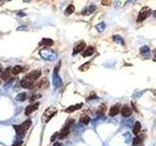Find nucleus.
I'll use <instances>...</instances> for the list:
<instances>
[{"label": "nucleus", "mask_w": 156, "mask_h": 146, "mask_svg": "<svg viewBox=\"0 0 156 146\" xmlns=\"http://www.w3.org/2000/svg\"><path fill=\"white\" fill-rule=\"evenodd\" d=\"M111 0H102V5L103 6H110Z\"/></svg>", "instance_id": "nucleus-31"}, {"label": "nucleus", "mask_w": 156, "mask_h": 146, "mask_svg": "<svg viewBox=\"0 0 156 146\" xmlns=\"http://www.w3.org/2000/svg\"><path fill=\"white\" fill-rule=\"evenodd\" d=\"M74 11H75V8H74V6H73L72 4H70V5H68V6H67V8H66V10H65L64 14H65L66 16H69V15H71V14H72Z\"/></svg>", "instance_id": "nucleus-23"}, {"label": "nucleus", "mask_w": 156, "mask_h": 146, "mask_svg": "<svg viewBox=\"0 0 156 146\" xmlns=\"http://www.w3.org/2000/svg\"><path fill=\"white\" fill-rule=\"evenodd\" d=\"M60 67H61V62L57 64V66L55 67V69H54V75H58V73H59V70H60Z\"/></svg>", "instance_id": "nucleus-30"}, {"label": "nucleus", "mask_w": 156, "mask_h": 146, "mask_svg": "<svg viewBox=\"0 0 156 146\" xmlns=\"http://www.w3.org/2000/svg\"><path fill=\"white\" fill-rule=\"evenodd\" d=\"M89 66H90V62H88V63H84L83 65H81V66L79 67V70H81V71H85V70H87V69L89 68Z\"/></svg>", "instance_id": "nucleus-28"}, {"label": "nucleus", "mask_w": 156, "mask_h": 146, "mask_svg": "<svg viewBox=\"0 0 156 146\" xmlns=\"http://www.w3.org/2000/svg\"><path fill=\"white\" fill-rule=\"evenodd\" d=\"M140 130H141V125H140V122H136V123H135V126H134V128H133V133L137 135L140 131Z\"/></svg>", "instance_id": "nucleus-21"}, {"label": "nucleus", "mask_w": 156, "mask_h": 146, "mask_svg": "<svg viewBox=\"0 0 156 146\" xmlns=\"http://www.w3.org/2000/svg\"><path fill=\"white\" fill-rule=\"evenodd\" d=\"M58 136H59V132H55V133H54V134L51 136L50 140H51V141H55V140L57 139V137H58Z\"/></svg>", "instance_id": "nucleus-33"}, {"label": "nucleus", "mask_w": 156, "mask_h": 146, "mask_svg": "<svg viewBox=\"0 0 156 146\" xmlns=\"http://www.w3.org/2000/svg\"><path fill=\"white\" fill-rule=\"evenodd\" d=\"M12 77V67H7L1 74V78L4 80V81H8L10 80Z\"/></svg>", "instance_id": "nucleus-8"}, {"label": "nucleus", "mask_w": 156, "mask_h": 146, "mask_svg": "<svg viewBox=\"0 0 156 146\" xmlns=\"http://www.w3.org/2000/svg\"><path fill=\"white\" fill-rule=\"evenodd\" d=\"M150 15H151V9L148 8V7H142V9L140 10V14H139V17L137 19V22L140 23L141 21L146 20Z\"/></svg>", "instance_id": "nucleus-4"}, {"label": "nucleus", "mask_w": 156, "mask_h": 146, "mask_svg": "<svg viewBox=\"0 0 156 146\" xmlns=\"http://www.w3.org/2000/svg\"><path fill=\"white\" fill-rule=\"evenodd\" d=\"M121 114H122L123 117H129V116H131V114H132V109H131V107H130L129 105H127V104L123 105V106H122V109H121Z\"/></svg>", "instance_id": "nucleus-11"}, {"label": "nucleus", "mask_w": 156, "mask_h": 146, "mask_svg": "<svg viewBox=\"0 0 156 146\" xmlns=\"http://www.w3.org/2000/svg\"><path fill=\"white\" fill-rule=\"evenodd\" d=\"M96 28H97V30H98L99 32H103V31L105 29V22H104V21H102V22L98 23V24L96 25Z\"/></svg>", "instance_id": "nucleus-24"}, {"label": "nucleus", "mask_w": 156, "mask_h": 146, "mask_svg": "<svg viewBox=\"0 0 156 146\" xmlns=\"http://www.w3.org/2000/svg\"><path fill=\"white\" fill-rule=\"evenodd\" d=\"M93 97H97V96H96L95 94H92V96H90V97H88V98H87V100H91Z\"/></svg>", "instance_id": "nucleus-36"}, {"label": "nucleus", "mask_w": 156, "mask_h": 146, "mask_svg": "<svg viewBox=\"0 0 156 146\" xmlns=\"http://www.w3.org/2000/svg\"><path fill=\"white\" fill-rule=\"evenodd\" d=\"M154 56H155V57H156V51H155V52H154Z\"/></svg>", "instance_id": "nucleus-40"}, {"label": "nucleus", "mask_w": 156, "mask_h": 146, "mask_svg": "<svg viewBox=\"0 0 156 146\" xmlns=\"http://www.w3.org/2000/svg\"><path fill=\"white\" fill-rule=\"evenodd\" d=\"M17 15H18L19 17H26V14H25L24 12H19V13H18Z\"/></svg>", "instance_id": "nucleus-35"}, {"label": "nucleus", "mask_w": 156, "mask_h": 146, "mask_svg": "<svg viewBox=\"0 0 156 146\" xmlns=\"http://www.w3.org/2000/svg\"><path fill=\"white\" fill-rule=\"evenodd\" d=\"M85 47H86V43L84 42V41H80V42H78L77 44L75 45V47H74V49H73V56L74 55H76V54H78V53H80V52H82L84 49H85Z\"/></svg>", "instance_id": "nucleus-9"}, {"label": "nucleus", "mask_w": 156, "mask_h": 146, "mask_svg": "<svg viewBox=\"0 0 156 146\" xmlns=\"http://www.w3.org/2000/svg\"><path fill=\"white\" fill-rule=\"evenodd\" d=\"M90 121H91V119H90V117L87 116V115H83V116L80 118V123H82V124H84V125H88V124L90 123Z\"/></svg>", "instance_id": "nucleus-25"}, {"label": "nucleus", "mask_w": 156, "mask_h": 146, "mask_svg": "<svg viewBox=\"0 0 156 146\" xmlns=\"http://www.w3.org/2000/svg\"><path fill=\"white\" fill-rule=\"evenodd\" d=\"M23 144V141L22 140H18V141H16L15 143L13 144V146H21Z\"/></svg>", "instance_id": "nucleus-34"}, {"label": "nucleus", "mask_w": 156, "mask_h": 146, "mask_svg": "<svg viewBox=\"0 0 156 146\" xmlns=\"http://www.w3.org/2000/svg\"><path fill=\"white\" fill-rule=\"evenodd\" d=\"M48 86H49V82H48V80H47L46 78L43 79V80H41V81L39 82V84H38V88H40V89L47 88Z\"/></svg>", "instance_id": "nucleus-27"}, {"label": "nucleus", "mask_w": 156, "mask_h": 146, "mask_svg": "<svg viewBox=\"0 0 156 146\" xmlns=\"http://www.w3.org/2000/svg\"><path fill=\"white\" fill-rule=\"evenodd\" d=\"M20 85H21V87H23L24 89H31V88L34 86V81L31 80L30 78L26 75V76H25V77L21 80Z\"/></svg>", "instance_id": "nucleus-6"}, {"label": "nucleus", "mask_w": 156, "mask_h": 146, "mask_svg": "<svg viewBox=\"0 0 156 146\" xmlns=\"http://www.w3.org/2000/svg\"><path fill=\"white\" fill-rule=\"evenodd\" d=\"M57 112H58V109L55 108V107H49V108H47L46 111L43 114V121H44V123H48L57 114Z\"/></svg>", "instance_id": "nucleus-5"}, {"label": "nucleus", "mask_w": 156, "mask_h": 146, "mask_svg": "<svg viewBox=\"0 0 156 146\" xmlns=\"http://www.w3.org/2000/svg\"><path fill=\"white\" fill-rule=\"evenodd\" d=\"M27 76L30 78L31 80L36 81L37 79L40 78V76H41V71H40V70H33V71H31L30 73H28Z\"/></svg>", "instance_id": "nucleus-12"}, {"label": "nucleus", "mask_w": 156, "mask_h": 146, "mask_svg": "<svg viewBox=\"0 0 156 146\" xmlns=\"http://www.w3.org/2000/svg\"><path fill=\"white\" fill-rule=\"evenodd\" d=\"M24 71V68L21 65H16L12 68V75H18Z\"/></svg>", "instance_id": "nucleus-19"}, {"label": "nucleus", "mask_w": 156, "mask_h": 146, "mask_svg": "<svg viewBox=\"0 0 156 146\" xmlns=\"http://www.w3.org/2000/svg\"><path fill=\"white\" fill-rule=\"evenodd\" d=\"M54 45V41L50 38H43L41 42L39 43V46H46V47H51Z\"/></svg>", "instance_id": "nucleus-16"}, {"label": "nucleus", "mask_w": 156, "mask_h": 146, "mask_svg": "<svg viewBox=\"0 0 156 146\" xmlns=\"http://www.w3.org/2000/svg\"><path fill=\"white\" fill-rule=\"evenodd\" d=\"M95 10H96V6H95V5H90V6L86 7V8L81 12V14L84 15V16H88V15H90V14H93L94 12H95Z\"/></svg>", "instance_id": "nucleus-15"}, {"label": "nucleus", "mask_w": 156, "mask_h": 146, "mask_svg": "<svg viewBox=\"0 0 156 146\" xmlns=\"http://www.w3.org/2000/svg\"><path fill=\"white\" fill-rule=\"evenodd\" d=\"M82 106H83V103H77V104H75V105H71V106L67 107V108L64 110V112H66V113H72V112H74V111H76V110H79Z\"/></svg>", "instance_id": "nucleus-13"}, {"label": "nucleus", "mask_w": 156, "mask_h": 146, "mask_svg": "<svg viewBox=\"0 0 156 146\" xmlns=\"http://www.w3.org/2000/svg\"><path fill=\"white\" fill-rule=\"evenodd\" d=\"M141 137H140V136H137V137H135V139L133 140V145H137V144H139V143H140L141 142Z\"/></svg>", "instance_id": "nucleus-29"}, {"label": "nucleus", "mask_w": 156, "mask_h": 146, "mask_svg": "<svg viewBox=\"0 0 156 146\" xmlns=\"http://www.w3.org/2000/svg\"><path fill=\"white\" fill-rule=\"evenodd\" d=\"M17 30H18V31H25V30H27V26H26V25L19 26V27L17 28Z\"/></svg>", "instance_id": "nucleus-32"}, {"label": "nucleus", "mask_w": 156, "mask_h": 146, "mask_svg": "<svg viewBox=\"0 0 156 146\" xmlns=\"http://www.w3.org/2000/svg\"><path fill=\"white\" fill-rule=\"evenodd\" d=\"M31 126V120H26V121H25L23 124H21V125H15L14 126V129L16 130V133H17V135L19 136V137H23L25 134H26V132L28 130V129L30 128Z\"/></svg>", "instance_id": "nucleus-1"}, {"label": "nucleus", "mask_w": 156, "mask_h": 146, "mask_svg": "<svg viewBox=\"0 0 156 146\" xmlns=\"http://www.w3.org/2000/svg\"><path fill=\"white\" fill-rule=\"evenodd\" d=\"M140 55H142L144 58H147V57H149L150 49H149L148 46H143V47H141V48H140Z\"/></svg>", "instance_id": "nucleus-18"}, {"label": "nucleus", "mask_w": 156, "mask_h": 146, "mask_svg": "<svg viewBox=\"0 0 156 146\" xmlns=\"http://www.w3.org/2000/svg\"><path fill=\"white\" fill-rule=\"evenodd\" d=\"M53 85L55 88H60L62 86V80L59 75H54L53 76Z\"/></svg>", "instance_id": "nucleus-14"}, {"label": "nucleus", "mask_w": 156, "mask_h": 146, "mask_svg": "<svg viewBox=\"0 0 156 146\" xmlns=\"http://www.w3.org/2000/svg\"><path fill=\"white\" fill-rule=\"evenodd\" d=\"M119 111H120V104H115V105L110 107L108 114L110 117H114V116H116L117 114L119 113Z\"/></svg>", "instance_id": "nucleus-10"}, {"label": "nucleus", "mask_w": 156, "mask_h": 146, "mask_svg": "<svg viewBox=\"0 0 156 146\" xmlns=\"http://www.w3.org/2000/svg\"><path fill=\"white\" fill-rule=\"evenodd\" d=\"M26 98H27V95H26V93H20L17 97H16V100H18V101H25V100H26Z\"/></svg>", "instance_id": "nucleus-20"}, {"label": "nucleus", "mask_w": 156, "mask_h": 146, "mask_svg": "<svg viewBox=\"0 0 156 146\" xmlns=\"http://www.w3.org/2000/svg\"><path fill=\"white\" fill-rule=\"evenodd\" d=\"M113 40H114L116 43H118V44H120V45H122V46L125 45L124 40H123V38H122L120 35H113Z\"/></svg>", "instance_id": "nucleus-22"}, {"label": "nucleus", "mask_w": 156, "mask_h": 146, "mask_svg": "<svg viewBox=\"0 0 156 146\" xmlns=\"http://www.w3.org/2000/svg\"><path fill=\"white\" fill-rule=\"evenodd\" d=\"M153 16H154V17H155V18H156V11H155V12H154V13H153Z\"/></svg>", "instance_id": "nucleus-38"}, {"label": "nucleus", "mask_w": 156, "mask_h": 146, "mask_svg": "<svg viewBox=\"0 0 156 146\" xmlns=\"http://www.w3.org/2000/svg\"><path fill=\"white\" fill-rule=\"evenodd\" d=\"M38 106H39V102H35V103L29 104L28 106H26V110H25V115H26V116L30 115L32 112H34L35 110H37Z\"/></svg>", "instance_id": "nucleus-7"}, {"label": "nucleus", "mask_w": 156, "mask_h": 146, "mask_svg": "<svg viewBox=\"0 0 156 146\" xmlns=\"http://www.w3.org/2000/svg\"><path fill=\"white\" fill-rule=\"evenodd\" d=\"M54 146H62V143H60V142H56L55 144H54Z\"/></svg>", "instance_id": "nucleus-37"}, {"label": "nucleus", "mask_w": 156, "mask_h": 146, "mask_svg": "<svg viewBox=\"0 0 156 146\" xmlns=\"http://www.w3.org/2000/svg\"><path fill=\"white\" fill-rule=\"evenodd\" d=\"M105 110H106V105H105L104 103V104H101L100 107H99V109H98L97 114H98V115H104V112H105Z\"/></svg>", "instance_id": "nucleus-26"}, {"label": "nucleus", "mask_w": 156, "mask_h": 146, "mask_svg": "<svg viewBox=\"0 0 156 146\" xmlns=\"http://www.w3.org/2000/svg\"><path fill=\"white\" fill-rule=\"evenodd\" d=\"M26 2H30V0H25Z\"/></svg>", "instance_id": "nucleus-39"}, {"label": "nucleus", "mask_w": 156, "mask_h": 146, "mask_svg": "<svg viewBox=\"0 0 156 146\" xmlns=\"http://www.w3.org/2000/svg\"><path fill=\"white\" fill-rule=\"evenodd\" d=\"M73 120H69L68 122H67V124L63 127L62 129V130L59 132V136H58V138L60 139V140H62V139H64V138H66L67 137V135L69 134V132H70V128H71V126L73 125Z\"/></svg>", "instance_id": "nucleus-3"}, {"label": "nucleus", "mask_w": 156, "mask_h": 146, "mask_svg": "<svg viewBox=\"0 0 156 146\" xmlns=\"http://www.w3.org/2000/svg\"><path fill=\"white\" fill-rule=\"evenodd\" d=\"M41 58L45 61H48V62H53L55 60L58 59V54L54 51H51L49 49H43L39 52Z\"/></svg>", "instance_id": "nucleus-2"}, {"label": "nucleus", "mask_w": 156, "mask_h": 146, "mask_svg": "<svg viewBox=\"0 0 156 146\" xmlns=\"http://www.w3.org/2000/svg\"><path fill=\"white\" fill-rule=\"evenodd\" d=\"M94 53H95V48H94V47H92V46H90V47H88V48L84 51V53L82 54V56H83V58L91 57Z\"/></svg>", "instance_id": "nucleus-17"}]
</instances>
